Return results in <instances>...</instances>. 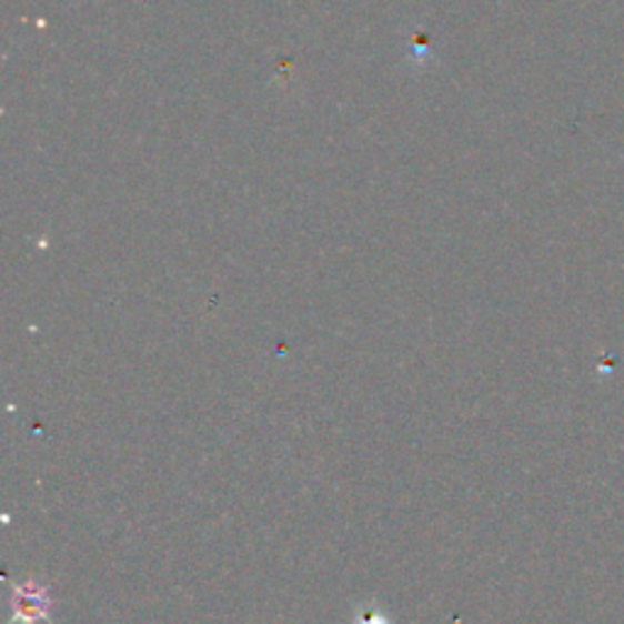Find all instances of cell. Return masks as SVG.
Wrapping results in <instances>:
<instances>
[{"instance_id":"7a4b0ae2","label":"cell","mask_w":624,"mask_h":624,"mask_svg":"<svg viewBox=\"0 0 624 624\" xmlns=\"http://www.w3.org/2000/svg\"><path fill=\"white\" fill-rule=\"evenodd\" d=\"M364 624H389V622H383V620H379V617H373V615H371Z\"/></svg>"},{"instance_id":"6da1fadb","label":"cell","mask_w":624,"mask_h":624,"mask_svg":"<svg viewBox=\"0 0 624 624\" xmlns=\"http://www.w3.org/2000/svg\"><path fill=\"white\" fill-rule=\"evenodd\" d=\"M16 595H18V601L12 607H16L18 617H22V620L42 617L44 610L49 607V597L40 585H20V588H16Z\"/></svg>"}]
</instances>
